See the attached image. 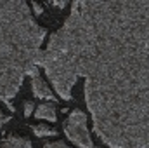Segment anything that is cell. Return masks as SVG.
I'll use <instances>...</instances> for the list:
<instances>
[{
  "mask_svg": "<svg viewBox=\"0 0 149 148\" xmlns=\"http://www.w3.org/2000/svg\"><path fill=\"white\" fill-rule=\"evenodd\" d=\"M35 117L37 118H45L49 122H56L57 115H56V108L52 105H40L35 111Z\"/></svg>",
  "mask_w": 149,
  "mask_h": 148,
  "instance_id": "8992f818",
  "label": "cell"
},
{
  "mask_svg": "<svg viewBox=\"0 0 149 148\" xmlns=\"http://www.w3.org/2000/svg\"><path fill=\"white\" fill-rule=\"evenodd\" d=\"M9 120H10V117H9V115H3L2 110H0V125H2V124H5V122H9Z\"/></svg>",
  "mask_w": 149,
  "mask_h": 148,
  "instance_id": "8fae6325",
  "label": "cell"
},
{
  "mask_svg": "<svg viewBox=\"0 0 149 148\" xmlns=\"http://www.w3.org/2000/svg\"><path fill=\"white\" fill-rule=\"evenodd\" d=\"M31 113H33V103H31V101H26V103H24V115L30 117Z\"/></svg>",
  "mask_w": 149,
  "mask_h": 148,
  "instance_id": "9c48e42d",
  "label": "cell"
},
{
  "mask_svg": "<svg viewBox=\"0 0 149 148\" xmlns=\"http://www.w3.org/2000/svg\"><path fill=\"white\" fill-rule=\"evenodd\" d=\"M66 136L80 148H94L92 138L87 129V115L80 110H73L64 124Z\"/></svg>",
  "mask_w": 149,
  "mask_h": 148,
  "instance_id": "3957f363",
  "label": "cell"
},
{
  "mask_svg": "<svg viewBox=\"0 0 149 148\" xmlns=\"http://www.w3.org/2000/svg\"><path fill=\"white\" fill-rule=\"evenodd\" d=\"M31 84H33V94L37 98H42V99H56L52 91L49 89V85L40 78V75H35L31 77Z\"/></svg>",
  "mask_w": 149,
  "mask_h": 148,
  "instance_id": "277c9868",
  "label": "cell"
},
{
  "mask_svg": "<svg viewBox=\"0 0 149 148\" xmlns=\"http://www.w3.org/2000/svg\"><path fill=\"white\" fill-rule=\"evenodd\" d=\"M2 148H33L31 141L26 140V138H21V136H9L3 140V145Z\"/></svg>",
  "mask_w": 149,
  "mask_h": 148,
  "instance_id": "5b68a950",
  "label": "cell"
},
{
  "mask_svg": "<svg viewBox=\"0 0 149 148\" xmlns=\"http://www.w3.org/2000/svg\"><path fill=\"white\" fill-rule=\"evenodd\" d=\"M31 9L35 11V14H38V16H40V14L43 12V7H42L40 4H37V2H33V5H31Z\"/></svg>",
  "mask_w": 149,
  "mask_h": 148,
  "instance_id": "30bf717a",
  "label": "cell"
},
{
  "mask_svg": "<svg viewBox=\"0 0 149 148\" xmlns=\"http://www.w3.org/2000/svg\"><path fill=\"white\" fill-rule=\"evenodd\" d=\"M42 148H70V147H66L63 141H56V143H47L45 147H42Z\"/></svg>",
  "mask_w": 149,
  "mask_h": 148,
  "instance_id": "ba28073f",
  "label": "cell"
},
{
  "mask_svg": "<svg viewBox=\"0 0 149 148\" xmlns=\"http://www.w3.org/2000/svg\"><path fill=\"white\" fill-rule=\"evenodd\" d=\"M94 148H95V147H94Z\"/></svg>",
  "mask_w": 149,
  "mask_h": 148,
  "instance_id": "4fadbf2b",
  "label": "cell"
},
{
  "mask_svg": "<svg viewBox=\"0 0 149 148\" xmlns=\"http://www.w3.org/2000/svg\"><path fill=\"white\" fill-rule=\"evenodd\" d=\"M45 35L47 30L33 19L26 2H0V99L10 111V98L23 78L37 70Z\"/></svg>",
  "mask_w": 149,
  "mask_h": 148,
  "instance_id": "7a4b0ae2",
  "label": "cell"
},
{
  "mask_svg": "<svg viewBox=\"0 0 149 148\" xmlns=\"http://www.w3.org/2000/svg\"><path fill=\"white\" fill-rule=\"evenodd\" d=\"M54 5H56V7H61V9H63V7L66 5V2H54Z\"/></svg>",
  "mask_w": 149,
  "mask_h": 148,
  "instance_id": "7c38bea8",
  "label": "cell"
},
{
  "mask_svg": "<svg viewBox=\"0 0 149 148\" xmlns=\"http://www.w3.org/2000/svg\"><path fill=\"white\" fill-rule=\"evenodd\" d=\"M33 132H35V136H38V138H42V136H56V134H57L56 129L47 127V125H42V124L33 125Z\"/></svg>",
  "mask_w": 149,
  "mask_h": 148,
  "instance_id": "52a82bcc",
  "label": "cell"
},
{
  "mask_svg": "<svg viewBox=\"0 0 149 148\" xmlns=\"http://www.w3.org/2000/svg\"><path fill=\"white\" fill-rule=\"evenodd\" d=\"M47 73L63 98L85 77L95 134L111 148H149V2H74L50 37Z\"/></svg>",
  "mask_w": 149,
  "mask_h": 148,
  "instance_id": "6da1fadb",
  "label": "cell"
}]
</instances>
